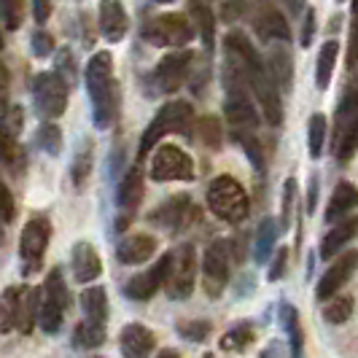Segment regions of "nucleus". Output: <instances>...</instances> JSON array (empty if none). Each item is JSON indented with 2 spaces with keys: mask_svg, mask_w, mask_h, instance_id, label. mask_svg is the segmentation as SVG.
<instances>
[{
  "mask_svg": "<svg viewBox=\"0 0 358 358\" xmlns=\"http://www.w3.org/2000/svg\"><path fill=\"white\" fill-rule=\"evenodd\" d=\"M87 90L94 108V124L100 129L113 124L119 110V90L113 81V59L108 52L94 54L87 65Z\"/></svg>",
  "mask_w": 358,
  "mask_h": 358,
  "instance_id": "1",
  "label": "nucleus"
},
{
  "mask_svg": "<svg viewBox=\"0 0 358 358\" xmlns=\"http://www.w3.org/2000/svg\"><path fill=\"white\" fill-rule=\"evenodd\" d=\"M208 208L227 224H240L248 215V194L232 176H218L208 186Z\"/></svg>",
  "mask_w": 358,
  "mask_h": 358,
  "instance_id": "2",
  "label": "nucleus"
},
{
  "mask_svg": "<svg viewBox=\"0 0 358 358\" xmlns=\"http://www.w3.org/2000/svg\"><path fill=\"white\" fill-rule=\"evenodd\" d=\"M192 122H194V110L183 100H176V103H167L164 108H159V113L151 119V124L145 127L143 138H141V159L164 135H173V132L186 135L192 129Z\"/></svg>",
  "mask_w": 358,
  "mask_h": 358,
  "instance_id": "3",
  "label": "nucleus"
},
{
  "mask_svg": "<svg viewBox=\"0 0 358 358\" xmlns=\"http://www.w3.org/2000/svg\"><path fill=\"white\" fill-rule=\"evenodd\" d=\"M227 122L232 127V132H253L259 127V110L253 106L248 84L227 68V103H224Z\"/></svg>",
  "mask_w": 358,
  "mask_h": 358,
  "instance_id": "4",
  "label": "nucleus"
},
{
  "mask_svg": "<svg viewBox=\"0 0 358 358\" xmlns=\"http://www.w3.org/2000/svg\"><path fill=\"white\" fill-rule=\"evenodd\" d=\"M232 272V243L229 240H213L202 256V286L210 299H218L229 283Z\"/></svg>",
  "mask_w": 358,
  "mask_h": 358,
  "instance_id": "5",
  "label": "nucleus"
},
{
  "mask_svg": "<svg viewBox=\"0 0 358 358\" xmlns=\"http://www.w3.org/2000/svg\"><path fill=\"white\" fill-rule=\"evenodd\" d=\"M197 280V253L192 245H180L176 251H170V269H167V280L164 291L170 299H189L194 291Z\"/></svg>",
  "mask_w": 358,
  "mask_h": 358,
  "instance_id": "6",
  "label": "nucleus"
},
{
  "mask_svg": "<svg viewBox=\"0 0 358 358\" xmlns=\"http://www.w3.org/2000/svg\"><path fill=\"white\" fill-rule=\"evenodd\" d=\"M334 157L348 162L358 151V92H350L334 116Z\"/></svg>",
  "mask_w": 358,
  "mask_h": 358,
  "instance_id": "7",
  "label": "nucleus"
},
{
  "mask_svg": "<svg viewBox=\"0 0 358 358\" xmlns=\"http://www.w3.org/2000/svg\"><path fill=\"white\" fill-rule=\"evenodd\" d=\"M49 240H52V224L46 215H33L24 229H22V237H19V256L24 262L22 272L30 275L41 269V262H43V253L49 248Z\"/></svg>",
  "mask_w": 358,
  "mask_h": 358,
  "instance_id": "8",
  "label": "nucleus"
},
{
  "mask_svg": "<svg viewBox=\"0 0 358 358\" xmlns=\"http://www.w3.org/2000/svg\"><path fill=\"white\" fill-rule=\"evenodd\" d=\"M33 97L43 119H57L68 108V81L59 73H41L33 84Z\"/></svg>",
  "mask_w": 358,
  "mask_h": 358,
  "instance_id": "9",
  "label": "nucleus"
},
{
  "mask_svg": "<svg viewBox=\"0 0 358 358\" xmlns=\"http://www.w3.org/2000/svg\"><path fill=\"white\" fill-rule=\"evenodd\" d=\"M143 36L154 46H183L194 38V22L186 14H164V17L151 19Z\"/></svg>",
  "mask_w": 358,
  "mask_h": 358,
  "instance_id": "10",
  "label": "nucleus"
},
{
  "mask_svg": "<svg viewBox=\"0 0 358 358\" xmlns=\"http://www.w3.org/2000/svg\"><path fill=\"white\" fill-rule=\"evenodd\" d=\"M151 178L167 183V180H192L194 178V159L180 151L178 145H162L151 159Z\"/></svg>",
  "mask_w": 358,
  "mask_h": 358,
  "instance_id": "11",
  "label": "nucleus"
},
{
  "mask_svg": "<svg viewBox=\"0 0 358 358\" xmlns=\"http://www.w3.org/2000/svg\"><path fill=\"white\" fill-rule=\"evenodd\" d=\"M167 269H170V253H164L162 259H157L154 267H148L145 272H138L135 278H129L124 286V294L132 302H145L154 294H159L167 280Z\"/></svg>",
  "mask_w": 358,
  "mask_h": 358,
  "instance_id": "12",
  "label": "nucleus"
},
{
  "mask_svg": "<svg viewBox=\"0 0 358 358\" xmlns=\"http://www.w3.org/2000/svg\"><path fill=\"white\" fill-rule=\"evenodd\" d=\"M358 269V251H345L342 256H337V262H331V267L323 272V278L315 286V299H331L337 291H340Z\"/></svg>",
  "mask_w": 358,
  "mask_h": 358,
  "instance_id": "13",
  "label": "nucleus"
},
{
  "mask_svg": "<svg viewBox=\"0 0 358 358\" xmlns=\"http://www.w3.org/2000/svg\"><path fill=\"white\" fill-rule=\"evenodd\" d=\"M119 348L124 358H148L157 348V337L143 323H127L119 334Z\"/></svg>",
  "mask_w": 358,
  "mask_h": 358,
  "instance_id": "14",
  "label": "nucleus"
},
{
  "mask_svg": "<svg viewBox=\"0 0 358 358\" xmlns=\"http://www.w3.org/2000/svg\"><path fill=\"white\" fill-rule=\"evenodd\" d=\"M189 62H192V52H176L167 54L157 65V84L162 92H176L183 87L186 76H189Z\"/></svg>",
  "mask_w": 358,
  "mask_h": 358,
  "instance_id": "15",
  "label": "nucleus"
},
{
  "mask_svg": "<svg viewBox=\"0 0 358 358\" xmlns=\"http://www.w3.org/2000/svg\"><path fill=\"white\" fill-rule=\"evenodd\" d=\"M189 210H192V199L186 197V194H178V197L167 199L164 205H159L157 210H151L148 221L162 227V229H167V232H176V229H180L186 224Z\"/></svg>",
  "mask_w": 358,
  "mask_h": 358,
  "instance_id": "16",
  "label": "nucleus"
},
{
  "mask_svg": "<svg viewBox=\"0 0 358 358\" xmlns=\"http://www.w3.org/2000/svg\"><path fill=\"white\" fill-rule=\"evenodd\" d=\"M154 251H157V237L154 234H129L127 240L119 243L116 259L122 264H143L154 256Z\"/></svg>",
  "mask_w": 358,
  "mask_h": 358,
  "instance_id": "17",
  "label": "nucleus"
},
{
  "mask_svg": "<svg viewBox=\"0 0 358 358\" xmlns=\"http://www.w3.org/2000/svg\"><path fill=\"white\" fill-rule=\"evenodd\" d=\"M100 272H103V262L94 251V245L87 240L76 243V248H73V275H76V280L78 283H92V280L100 278Z\"/></svg>",
  "mask_w": 358,
  "mask_h": 358,
  "instance_id": "18",
  "label": "nucleus"
},
{
  "mask_svg": "<svg viewBox=\"0 0 358 358\" xmlns=\"http://www.w3.org/2000/svg\"><path fill=\"white\" fill-rule=\"evenodd\" d=\"M358 234V218H340L331 224V229L321 240V259H334L337 253Z\"/></svg>",
  "mask_w": 358,
  "mask_h": 358,
  "instance_id": "19",
  "label": "nucleus"
},
{
  "mask_svg": "<svg viewBox=\"0 0 358 358\" xmlns=\"http://www.w3.org/2000/svg\"><path fill=\"white\" fill-rule=\"evenodd\" d=\"M267 71L272 76V81L280 87L283 92L291 90V84H294V62H291V54H288L286 46H280V43H275L272 41V46H269V54H267Z\"/></svg>",
  "mask_w": 358,
  "mask_h": 358,
  "instance_id": "20",
  "label": "nucleus"
},
{
  "mask_svg": "<svg viewBox=\"0 0 358 358\" xmlns=\"http://www.w3.org/2000/svg\"><path fill=\"white\" fill-rule=\"evenodd\" d=\"M100 30L108 41H122L127 33V11L122 0H103L100 3Z\"/></svg>",
  "mask_w": 358,
  "mask_h": 358,
  "instance_id": "21",
  "label": "nucleus"
},
{
  "mask_svg": "<svg viewBox=\"0 0 358 358\" xmlns=\"http://www.w3.org/2000/svg\"><path fill=\"white\" fill-rule=\"evenodd\" d=\"M256 33L262 41H288L291 38V30H288V22L286 17L278 11V8H272V6H264L262 11H259V17H256Z\"/></svg>",
  "mask_w": 358,
  "mask_h": 358,
  "instance_id": "22",
  "label": "nucleus"
},
{
  "mask_svg": "<svg viewBox=\"0 0 358 358\" xmlns=\"http://www.w3.org/2000/svg\"><path fill=\"white\" fill-rule=\"evenodd\" d=\"M278 315H280V323H283V329L288 334V350H291L288 356L302 358L305 356V331H302V321H299V310L294 305H288V302H280Z\"/></svg>",
  "mask_w": 358,
  "mask_h": 358,
  "instance_id": "23",
  "label": "nucleus"
},
{
  "mask_svg": "<svg viewBox=\"0 0 358 358\" xmlns=\"http://www.w3.org/2000/svg\"><path fill=\"white\" fill-rule=\"evenodd\" d=\"M38 310H41V288L22 286L19 288V313L17 329L22 334H30L38 323Z\"/></svg>",
  "mask_w": 358,
  "mask_h": 358,
  "instance_id": "24",
  "label": "nucleus"
},
{
  "mask_svg": "<svg viewBox=\"0 0 358 358\" xmlns=\"http://www.w3.org/2000/svg\"><path fill=\"white\" fill-rule=\"evenodd\" d=\"M143 194H145L143 173H141V167H132L124 178H122V183H119V194H116L119 208L127 210V213H132L143 202Z\"/></svg>",
  "mask_w": 358,
  "mask_h": 358,
  "instance_id": "25",
  "label": "nucleus"
},
{
  "mask_svg": "<svg viewBox=\"0 0 358 358\" xmlns=\"http://www.w3.org/2000/svg\"><path fill=\"white\" fill-rule=\"evenodd\" d=\"M41 302L59 307V310H68L71 307V291H68L65 275H62L59 267L49 269V275H46V280L41 286Z\"/></svg>",
  "mask_w": 358,
  "mask_h": 358,
  "instance_id": "26",
  "label": "nucleus"
},
{
  "mask_svg": "<svg viewBox=\"0 0 358 358\" xmlns=\"http://www.w3.org/2000/svg\"><path fill=\"white\" fill-rule=\"evenodd\" d=\"M356 205H358L356 186H350V183H337L334 194H331V199H329V208H326V221H329V224L340 221L342 215L348 213V210H353Z\"/></svg>",
  "mask_w": 358,
  "mask_h": 358,
  "instance_id": "27",
  "label": "nucleus"
},
{
  "mask_svg": "<svg viewBox=\"0 0 358 358\" xmlns=\"http://www.w3.org/2000/svg\"><path fill=\"white\" fill-rule=\"evenodd\" d=\"M81 310H84V318H90V321H100L106 323L108 321V294L103 286H90L81 291Z\"/></svg>",
  "mask_w": 358,
  "mask_h": 358,
  "instance_id": "28",
  "label": "nucleus"
},
{
  "mask_svg": "<svg viewBox=\"0 0 358 358\" xmlns=\"http://www.w3.org/2000/svg\"><path fill=\"white\" fill-rule=\"evenodd\" d=\"M103 342H106V323L84 318V321L73 329V345L81 348V350H94Z\"/></svg>",
  "mask_w": 358,
  "mask_h": 358,
  "instance_id": "29",
  "label": "nucleus"
},
{
  "mask_svg": "<svg viewBox=\"0 0 358 358\" xmlns=\"http://www.w3.org/2000/svg\"><path fill=\"white\" fill-rule=\"evenodd\" d=\"M253 337H256V331H253V323L251 321H240L234 323L232 329L221 337V350H227V353H243L248 345L253 342Z\"/></svg>",
  "mask_w": 358,
  "mask_h": 358,
  "instance_id": "30",
  "label": "nucleus"
},
{
  "mask_svg": "<svg viewBox=\"0 0 358 358\" xmlns=\"http://www.w3.org/2000/svg\"><path fill=\"white\" fill-rule=\"evenodd\" d=\"M19 288L22 286H8L0 294V334H8V331L17 329Z\"/></svg>",
  "mask_w": 358,
  "mask_h": 358,
  "instance_id": "31",
  "label": "nucleus"
},
{
  "mask_svg": "<svg viewBox=\"0 0 358 358\" xmlns=\"http://www.w3.org/2000/svg\"><path fill=\"white\" fill-rule=\"evenodd\" d=\"M337 54H340V43H337V41H326V43H323L321 54H318V68H315L318 90H326V87H329L334 65H337Z\"/></svg>",
  "mask_w": 358,
  "mask_h": 358,
  "instance_id": "32",
  "label": "nucleus"
},
{
  "mask_svg": "<svg viewBox=\"0 0 358 358\" xmlns=\"http://www.w3.org/2000/svg\"><path fill=\"white\" fill-rule=\"evenodd\" d=\"M278 221H272V218H264L262 221V227H259V234H256V245H253V256H256V262L259 264H264L269 259V253H272V245H275V240H278V227H275Z\"/></svg>",
  "mask_w": 358,
  "mask_h": 358,
  "instance_id": "33",
  "label": "nucleus"
},
{
  "mask_svg": "<svg viewBox=\"0 0 358 358\" xmlns=\"http://www.w3.org/2000/svg\"><path fill=\"white\" fill-rule=\"evenodd\" d=\"M189 14H192V22L199 27V33H202V41H205V46H210L213 43V14H210V8L202 3V0H192L189 3Z\"/></svg>",
  "mask_w": 358,
  "mask_h": 358,
  "instance_id": "34",
  "label": "nucleus"
},
{
  "mask_svg": "<svg viewBox=\"0 0 358 358\" xmlns=\"http://www.w3.org/2000/svg\"><path fill=\"white\" fill-rule=\"evenodd\" d=\"M326 302H329V305L323 307V318L329 323H334V326H340V323H345L353 315V299H350V296L334 294V296L326 299Z\"/></svg>",
  "mask_w": 358,
  "mask_h": 358,
  "instance_id": "35",
  "label": "nucleus"
},
{
  "mask_svg": "<svg viewBox=\"0 0 358 358\" xmlns=\"http://www.w3.org/2000/svg\"><path fill=\"white\" fill-rule=\"evenodd\" d=\"M323 141H326V116L315 113L307 127V145H310V157L318 159L323 154Z\"/></svg>",
  "mask_w": 358,
  "mask_h": 358,
  "instance_id": "36",
  "label": "nucleus"
},
{
  "mask_svg": "<svg viewBox=\"0 0 358 358\" xmlns=\"http://www.w3.org/2000/svg\"><path fill=\"white\" fill-rule=\"evenodd\" d=\"M234 141L245 148V154H248V159L253 162V167L259 170V173H264V167H267V162H264V151H262V143L256 141V135L253 132H232Z\"/></svg>",
  "mask_w": 358,
  "mask_h": 358,
  "instance_id": "37",
  "label": "nucleus"
},
{
  "mask_svg": "<svg viewBox=\"0 0 358 358\" xmlns=\"http://www.w3.org/2000/svg\"><path fill=\"white\" fill-rule=\"evenodd\" d=\"M199 141L208 145V148H221L224 132H221V122L215 116H208V119L199 122Z\"/></svg>",
  "mask_w": 358,
  "mask_h": 358,
  "instance_id": "38",
  "label": "nucleus"
},
{
  "mask_svg": "<svg viewBox=\"0 0 358 358\" xmlns=\"http://www.w3.org/2000/svg\"><path fill=\"white\" fill-rule=\"evenodd\" d=\"M24 17V0H0V19L8 30H17Z\"/></svg>",
  "mask_w": 358,
  "mask_h": 358,
  "instance_id": "39",
  "label": "nucleus"
},
{
  "mask_svg": "<svg viewBox=\"0 0 358 358\" xmlns=\"http://www.w3.org/2000/svg\"><path fill=\"white\" fill-rule=\"evenodd\" d=\"M38 145L46 151V154H59L62 148V132L57 124H43L38 129Z\"/></svg>",
  "mask_w": 358,
  "mask_h": 358,
  "instance_id": "40",
  "label": "nucleus"
},
{
  "mask_svg": "<svg viewBox=\"0 0 358 358\" xmlns=\"http://www.w3.org/2000/svg\"><path fill=\"white\" fill-rule=\"evenodd\" d=\"M178 331L183 340L205 342L210 337V321H183V323H178Z\"/></svg>",
  "mask_w": 358,
  "mask_h": 358,
  "instance_id": "41",
  "label": "nucleus"
},
{
  "mask_svg": "<svg viewBox=\"0 0 358 358\" xmlns=\"http://www.w3.org/2000/svg\"><path fill=\"white\" fill-rule=\"evenodd\" d=\"M294 205H296V180L288 178L283 186V213H280V229H288L294 221Z\"/></svg>",
  "mask_w": 358,
  "mask_h": 358,
  "instance_id": "42",
  "label": "nucleus"
},
{
  "mask_svg": "<svg viewBox=\"0 0 358 358\" xmlns=\"http://www.w3.org/2000/svg\"><path fill=\"white\" fill-rule=\"evenodd\" d=\"M90 170H92V145L87 143V148L76 157V164H73V180H76V186H84Z\"/></svg>",
  "mask_w": 358,
  "mask_h": 358,
  "instance_id": "43",
  "label": "nucleus"
},
{
  "mask_svg": "<svg viewBox=\"0 0 358 358\" xmlns=\"http://www.w3.org/2000/svg\"><path fill=\"white\" fill-rule=\"evenodd\" d=\"M17 215V202H14V194L8 192V186L0 178V221L3 224H11Z\"/></svg>",
  "mask_w": 358,
  "mask_h": 358,
  "instance_id": "44",
  "label": "nucleus"
},
{
  "mask_svg": "<svg viewBox=\"0 0 358 358\" xmlns=\"http://www.w3.org/2000/svg\"><path fill=\"white\" fill-rule=\"evenodd\" d=\"M14 159H17V138L0 124V162L11 164Z\"/></svg>",
  "mask_w": 358,
  "mask_h": 358,
  "instance_id": "45",
  "label": "nucleus"
},
{
  "mask_svg": "<svg viewBox=\"0 0 358 358\" xmlns=\"http://www.w3.org/2000/svg\"><path fill=\"white\" fill-rule=\"evenodd\" d=\"M286 262H288V248H286V245H280V248L275 251L272 267H269V272H267L269 280H280V278L286 275Z\"/></svg>",
  "mask_w": 358,
  "mask_h": 358,
  "instance_id": "46",
  "label": "nucleus"
},
{
  "mask_svg": "<svg viewBox=\"0 0 358 358\" xmlns=\"http://www.w3.org/2000/svg\"><path fill=\"white\" fill-rule=\"evenodd\" d=\"M54 41L49 33H36L33 36V52H36V57H46V54L52 52Z\"/></svg>",
  "mask_w": 358,
  "mask_h": 358,
  "instance_id": "47",
  "label": "nucleus"
},
{
  "mask_svg": "<svg viewBox=\"0 0 358 358\" xmlns=\"http://www.w3.org/2000/svg\"><path fill=\"white\" fill-rule=\"evenodd\" d=\"M313 33H315V11H313V8H307L305 33H302V46H310V43H313Z\"/></svg>",
  "mask_w": 358,
  "mask_h": 358,
  "instance_id": "48",
  "label": "nucleus"
},
{
  "mask_svg": "<svg viewBox=\"0 0 358 358\" xmlns=\"http://www.w3.org/2000/svg\"><path fill=\"white\" fill-rule=\"evenodd\" d=\"M33 14H36V22L43 24L52 14V3L49 0H33Z\"/></svg>",
  "mask_w": 358,
  "mask_h": 358,
  "instance_id": "49",
  "label": "nucleus"
},
{
  "mask_svg": "<svg viewBox=\"0 0 358 358\" xmlns=\"http://www.w3.org/2000/svg\"><path fill=\"white\" fill-rule=\"evenodd\" d=\"M259 358H288V356H286L283 342H272V345H267V348L262 350V356Z\"/></svg>",
  "mask_w": 358,
  "mask_h": 358,
  "instance_id": "50",
  "label": "nucleus"
},
{
  "mask_svg": "<svg viewBox=\"0 0 358 358\" xmlns=\"http://www.w3.org/2000/svg\"><path fill=\"white\" fill-rule=\"evenodd\" d=\"M57 73L62 76H68V81H73V62H71V54L68 52H59V68H57Z\"/></svg>",
  "mask_w": 358,
  "mask_h": 358,
  "instance_id": "51",
  "label": "nucleus"
},
{
  "mask_svg": "<svg viewBox=\"0 0 358 358\" xmlns=\"http://www.w3.org/2000/svg\"><path fill=\"white\" fill-rule=\"evenodd\" d=\"M315 202H318V178L310 180V192H307V213H315Z\"/></svg>",
  "mask_w": 358,
  "mask_h": 358,
  "instance_id": "52",
  "label": "nucleus"
},
{
  "mask_svg": "<svg viewBox=\"0 0 358 358\" xmlns=\"http://www.w3.org/2000/svg\"><path fill=\"white\" fill-rule=\"evenodd\" d=\"M8 113V90H6V81H0V124Z\"/></svg>",
  "mask_w": 358,
  "mask_h": 358,
  "instance_id": "53",
  "label": "nucleus"
},
{
  "mask_svg": "<svg viewBox=\"0 0 358 358\" xmlns=\"http://www.w3.org/2000/svg\"><path fill=\"white\" fill-rule=\"evenodd\" d=\"M157 358H180V353L178 350H173V348H167V350H162Z\"/></svg>",
  "mask_w": 358,
  "mask_h": 358,
  "instance_id": "54",
  "label": "nucleus"
},
{
  "mask_svg": "<svg viewBox=\"0 0 358 358\" xmlns=\"http://www.w3.org/2000/svg\"><path fill=\"white\" fill-rule=\"evenodd\" d=\"M6 78H8V71H6V65L0 62V81H6Z\"/></svg>",
  "mask_w": 358,
  "mask_h": 358,
  "instance_id": "55",
  "label": "nucleus"
},
{
  "mask_svg": "<svg viewBox=\"0 0 358 358\" xmlns=\"http://www.w3.org/2000/svg\"><path fill=\"white\" fill-rule=\"evenodd\" d=\"M299 3H302V0H288V6H291V8H294V11H296V8H299Z\"/></svg>",
  "mask_w": 358,
  "mask_h": 358,
  "instance_id": "56",
  "label": "nucleus"
},
{
  "mask_svg": "<svg viewBox=\"0 0 358 358\" xmlns=\"http://www.w3.org/2000/svg\"><path fill=\"white\" fill-rule=\"evenodd\" d=\"M0 243H3V221H0Z\"/></svg>",
  "mask_w": 358,
  "mask_h": 358,
  "instance_id": "57",
  "label": "nucleus"
},
{
  "mask_svg": "<svg viewBox=\"0 0 358 358\" xmlns=\"http://www.w3.org/2000/svg\"><path fill=\"white\" fill-rule=\"evenodd\" d=\"M0 49H3V36H0Z\"/></svg>",
  "mask_w": 358,
  "mask_h": 358,
  "instance_id": "58",
  "label": "nucleus"
},
{
  "mask_svg": "<svg viewBox=\"0 0 358 358\" xmlns=\"http://www.w3.org/2000/svg\"><path fill=\"white\" fill-rule=\"evenodd\" d=\"M157 3H170V0H157Z\"/></svg>",
  "mask_w": 358,
  "mask_h": 358,
  "instance_id": "59",
  "label": "nucleus"
}]
</instances>
